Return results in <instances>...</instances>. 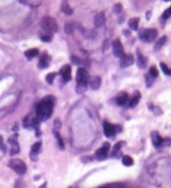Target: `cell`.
<instances>
[{"instance_id": "obj_1", "label": "cell", "mask_w": 171, "mask_h": 188, "mask_svg": "<svg viewBox=\"0 0 171 188\" xmlns=\"http://www.w3.org/2000/svg\"><path fill=\"white\" fill-rule=\"evenodd\" d=\"M54 101L52 98L46 97L38 104L37 107V117L39 120L46 121L50 118L53 112Z\"/></svg>"}, {"instance_id": "obj_2", "label": "cell", "mask_w": 171, "mask_h": 188, "mask_svg": "<svg viewBox=\"0 0 171 188\" xmlns=\"http://www.w3.org/2000/svg\"><path fill=\"white\" fill-rule=\"evenodd\" d=\"M40 27L44 30L49 34L56 33L58 29V25L53 18L51 17H44L40 21Z\"/></svg>"}, {"instance_id": "obj_3", "label": "cell", "mask_w": 171, "mask_h": 188, "mask_svg": "<svg viewBox=\"0 0 171 188\" xmlns=\"http://www.w3.org/2000/svg\"><path fill=\"white\" fill-rule=\"evenodd\" d=\"M8 166L19 175H23L27 172L26 164L20 159H10L8 162Z\"/></svg>"}, {"instance_id": "obj_4", "label": "cell", "mask_w": 171, "mask_h": 188, "mask_svg": "<svg viewBox=\"0 0 171 188\" xmlns=\"http://www.w3.org/2000/svg\"><path fill=\"white\" fill-rule=\"evenodd\" d=\"M157 31L155 29H143L140 33V38L141 40L145 42H153L157 37Z\"/></svg>"}, {"instance_id": "obj_5", "label": "cell", "mask_w": 171, "mask_h": 188, "mask_svg": "<svg viewBox=\"0 0 171 188\" xmlns=\"http://www.w3.org/2000/svg\"><path fill=\"white\" fill-rule=\"evenodd\" d=\"M122 128L119 125H112L108 122L104 123V133L106 138H112L117 132H121Z\"/></svg>"}, {"instance_id": "obj_6", "label": "cell", "mask_w": 171, "mask_h": 188, "mask_svg": "<svg viewBox=\"0 0 171 188\" xmlns=\"http://www.w3.org/2000/svg\"><path fill=\"white\" fill-rule=\"evenodd\" d=\"M110 148V144L109 143H104L101 148L96 151V157L99 160H104L107 157V153Z\"/></svg>"}, {"instance_id": "obj_7", "label": "cell", "mask_w": 171, "mask_h": 188, "mask_svg": "<svg viewBox=\"0 0 171 188\" xmlns=\"http://www.w3.org/2000/svg\"><path fill=\"white\" fill-rule=\"evenodd\" d=\"M76 82L77 83H87L89 82L90 76L88 72L85 68H79L76 73Z\"/></svg>"}, {"instance_id": "obj_8", "label": "cell", "mask_w": 171, "mask_h": 188, "mask_svg": "<svg viewBox=\"0 0 171 188\" xmlns=\"http://www.w3.org/2000/svg\"><path fill=\"white\" fill-rule=\"evenodd\" d=\"M112 48H113V54L115 55V57L121 58V57L125 55L124 50H123V46L121 44V40L119 39L115 40V41L113 42Z\"/></svg>"}, {"instance_id": "obj_9", "label": "cell", "mask_w": 171, "mask_h": 188, "mask_svg": "<svg viewBox=\"0 0 171 188\" xmlns=\"http://www.w3.org/2000/svg\"><path fill=\"white\" fill-rule=\"evenodd\" d=\"M17 138H18V134L17 135L15 134L8 140L9 144L11 145V148H10V155L11 156L16 155L20 151V148H19V145L18 144V141H17Z\"/></svg>"}, {"instance_id": "obj_10", "label": "cell", "mask_w": 171, "mask_h": 188, "mask_svg": "<svg viewBox=\"0 0 171 188\" xmlns=\"http://www.w3.org/2000/svg\"><path fill=\"white\" fill-rule=\"evenodd\" d=\"M134 62V56L132 54H127L124 55L121 58L120 61V65L121 68H127L131 66Z\"/></svg>"}, {"instance_id": "obj_11", "label": "cell", "mask_w": 171, "mask_h": 188, "mask_svg": "<svg viewBox=\"0 0 171 188\" xmlns=\"http://www.w3.org/2000/svg\"><path fill=\"white\" fill-rule=\"evenodd\" d=\"M60 74L65 82H68L71 79V68L69 65H65L60 70Z\"/></svg>"}, {"instance_id": "obj_12", "label": "cell", "mask_w": 171, "mask_h": 188, "mask_svg": "<svg viewBox=\"0 0 171 188\" xmlns=\"http://www.w3.org/2000/svg\"><path fill=\"white\" fill-rule=\"evenodd\" d=\"M151 140H152V144L155 147H160L162 146V142H163V138L159 135V132L157 131H153L151 134Z\"/></svg>"}, {"instance_id": "obj_13", "label": "cell", "mask_w": 171, "mask_h": 188, "mask_svg": "<svg viewBox=\"0 0 171 188\" xmlns=\"http://www.w3.org/2000/svg\"><path fill=\"white\" fill-rule=\"evenodd\" d=\"M40 147H41V142H37L33 144L30 152V158L33 161H36L38 159V154L39 152Z\"/></svg>"}, {"instance_id": "obj_14", "label": "cell", "mask_w": 171, "mask_h": 188, "mask_svg": "<svg viewBox=\"0 0 171 188\" xmlns=\"http://www.w3.org/2000/svg\"><path fill=\"white\" fill-rule=\"evenodd\" d=\"M106 18L104 13H99L94 18V24L96 27H101L104 24Z\"/></svg>"}, {"instance_id": "obj_15", "label": "cell", "mask_w": 171, "mask_h": 188, "mask_svg": "<svg viewBox=\"0 0 171 188\" xmlns=\"http://www.w3.org/2000/svg\"><path fill=\"white\" fill-rule=\"evenodd\" d=\"M101 80L99 76H94L89 80V84L93 90H98L101 86Z\"/></svg>"}, {"instance_id": "obj_16", "label": "cell", "mask_w": 171, "mask_h": 188, "mask_svg": "<svg viewBox=\"0 0 171 188\" xmlns=\"http://www.w3.org/2000/svg\"><path fill=\"white\" fill-rule=\"evenodd\" d=\"M128 100H129V96H128V94L125 93V92H122V93H121L117 96L116 99V102L118 105L123 106L125 105V104L127 103Z\"/></svg>"}, {"instance_id": "obj_17", "label": "cell", "mask_w": 171, "mask_h": 188, "mask_svg": "<svg viewBox=\"0 0 171 188\" xmlns=\"http://www.w3.org/2000/svg\"><path fill=\"white\" fill-rule=\"evenodd\" d=\"M141 95L140 93V92L139 91H135L133 94V96H132V98L131 99V100L129 101V105L130 107L133 108L134 107L137 105V104L139 103V102H140Z\"/></svg>"}, {"instance_id": "obj_18", "label": "cell", "mask_w": 171, "mask_h": 188, "mask_svg": "<svg viewBox=\"0 0 171 188\" xmlns=\"http://www.w3.org/2000/svg\"><path fill=\"white\" fill-rule=\"evenodd\" d=\"M49 61H50V57H49L48 55L46 54L43 55L40 59L39 63H38V66H39L40 68H46L47 66L49 65Z\"/></svg>"}, {"instance_id": "obj_19", "label": "cell", "mask_w": 171, "mask_h": 188, "mask_svg": "<svg viewBox=\"0 0 171 188\" xmlns=\"http://www.w3.org/2000/svg\"><path fill=\"white\" fill-rule=\"evenodd\" d=\"M139 22H140V18L135 17V18H130L129 20V22H128V24H129V27L130 29L134 31H136L138 29Z\"/></svg>"}, {"instance_id": "obj_20", "label": "cell", "mask_w": 171, "mask_h": 188, "mask_svg": "<svg viewBox=\"0 0 171 188\" xmlns=\"http://www.w3.org/2000/svg\"><path fill=\"white\" fill-rule=\"evenodd\" d=\"M147 64V58L145 57L140 52H137V65L140 68H145Z\"/></svg>"}, {"instance_id": "obj_21", "label": "cell", "mask_w": 171, "mask_h": 188, "mask_svg": "<svg viewBox=\"0 0 171 188\" xmlns=\"http://www.w3.org/2000/svg\"><path fill=\"white\" fill-rule=\"evenodd\" d=\"M121 146H122V142H119V143H117V144L113 146L112 157H117V158L121 157Z\"/></svg>"}, {"instance_id": "obj_22", "label": "cell", "mask_w": 171, "mask_h": 188, "mask_svg": "<svg viewBox=\"0 0 171 188\" xmlns=\"http://www.w3.org/2000/svg\"><path fill=\"white\" fill-rule=\"evenodd\" d=\"M38 54H39V52H38L37 49H31V50H28L24 53L25 56H26L27 58H28L29 60H31L33 59V57L38 56Z\"/></svg>"}, {"instance_id": "obj_23", "label": "cell", "mask_w": 171, "mask_h": 188, "mask_svg": "<svg viewBox=\"0 0 171 188\" xmlns=\"http://www.w3.org/2000/svg\"><path fill=\"white\" fill-rule=\"evenodd\" d=\"M122 163H123V165L127 166V167H129V166L133 165L134 160L130 156L125 155L122 158Z\"/></svg>"}, {"instance_id": "obj_24", "label": "cell", "mask_w": 171, "mask_h": 188, "mask_svg": "<svg viewBox=\"0 0 171 188\" xmlns=\"http://www.w3.org/2000/svg\"><path fill=\"white\" fill-rule=\"evenodd\" d=\"M76 90L78 93H85L87 90V83H77Z\"/></svg>"}, {"instance_id": "obj_25", "label": "cell", "mask_w": 171, "mask_h": 188, "mask_svg": "<svg viewBox=\"0 0 171 188\" xmlns=\"http://www.w3.org/2000/svg\"><path fill=\"white\" fill-rule=\"evenodd\" d=\"M166 41H167V37H166V36H163V37H162L159 40H158L157 43H156V44L154 46L155 50H160V49H161L162 47L163 46L164 44H165Z\"/></svg>"}, {"instance_id": "obj_26", "label": "cell", "mask_w": 171, "mask_h": 188, "mask_svg": "<svg viewBox=\"0 0 171 188\" xmlns=\"http://www.w3.org/2000/svg\"><path fill=\"white\" fill-rule=\"evenodd\" d=\"M53 133H54L55 138H57V143H58V146L60 147V149H64V144H63V139H62L60 134L58 131H57V130L55 129V130H54V131H53Z\"/></svg>"}, {"instance_id": "obj_27", "label": "cell", "mask_w": 171, "mask_h": 188, "mask_svg": "<svg viewBox=\"0 0 171 188\" xmlns=\"http://www.w3.org/2000/svg\"><path fill=\"white\" fill-rule=\"evenodd\" d=\"M62 11H63L64 13L67 15H71L73 13V10L67 3L63 4V6H62Z\"/></svg>"}, {"instance_id": "obj_28", "label": "cell", "mask_w": 171, "mask_h": 188, "mask_svg": "<svg viewBox=\"0 0 171 188\" xmlns=\"http://www.w3.org/2000/svg\"><path fill=\"white\" fill-rule=\"evenodd\" d=\"M145 83H146V86L148 87H150L151 85H153V82H154V77H153L152 76L150 75L149 74H147L145 76Z\"/></svg>"}, {"instance_id": "obj_29", "label": "cell", "mask_w": 171, "mask_h": 188, "mask_svg": "<svg viewBox=\"0 0 171 188\" xmlns=\"http://www.w3.org/2000/svg\"><path fill=\"white\" fill-rule=\"evenodd\" d=\"M56 75H57L56 73H49L46 76V81L49 83V84L50 85L52 84Z\"/></svg>"}, {"instance_id": "obj_30", "label": "cell", "mask_w": 171, "mask_h": 188, "mask_svg": "<svg viewBox=\"0 0 171 188\" xmlns=\"http://www.w3.org/2000/svg\"><path fill=\"white\" fill-rule=\"evenodd\" d=\"M160 66H161L162 71L164 72V74H166V75H171V70L169 69L168 65H167L166 64L161 63H160Z\"/></svg>"}, {"instance_id": "obj_31", "label": "cell", "mask_w": 171, "mask_h": 188, "mask_svg": "<svg viewBox=\"0 0 171 188\" xmlns=\"http://www.w3.org/2000/svg\"><path fill=\"white\" fill-rule=\"evenodd\" d=\"M149 74L155 78L159 75V71H158L157 68L154 67V66H152V67L150 68V70H149Z\"/></svg>"}, {"instance_id": "obj_32", "label": "cell", "mask_w": 171, "mask_h": 188, "mask_svg": "<svg viewBox=\"0 0 171 188\" xmlns=\"http://www.w3.org/2000/svg\"><path fill=\"white\" fill-rule=\"evenodd\" d=\"M171 16V7H170L168 9H167L162 14V19L164 20H167V19L170 18Z\"/></svg>"}, {"instance_id": "obj_33", "label": "cell", "mask_w": 171, "mask_h": 188, "mask_svg": "<svg viewBox=\"0 0 171 188\" xmlns=\"http://www.w3.org/2000/svg\"><path fill=\"white\" fill-rule=\"evenodd\" d=\"M162 146L163 147L171 146V138H167L165 139H163V142H162Z\"/></svg>"}, {"instance_id": "obj_34", "label": "cell", "mask_w": 171, "mask_h": 188, "mask_svg": "<svg viewBox=\"0 0 171 188\" xmlns=\"http://www.w3.org/2000/svg\"><path fill=\"white\" fill-rule=\"evenodd\" d=\"M70 60H71L72 63L74 64H75V65H80V64L82 63L81 60L76 56H74V55L71 56V57H70Z\"/></svg>"}, {"instance_id": "obj_35", "label": "cell", "mask_w": 171, "mask_h": 188, "mask_svg": "<svg viewBox=\"0 0 171 188\" xmlns=\"http://www.w3.org/2000/svg\"><path fill=\"white\" fill-rule=\"evenodd\" d=\"M122 9H123V8H122V5H121V4H116L114 6V8H113V10H114V12L116 14H118L120 13L122 11Z\"/></svg>"}, {"instance_id": "obj_36", "label": "cell", "mask_w": 171, "mask_h": 188, "mask_svg": "<svg viewBox=\"0 0 171 188\" xmlns=\"http://www.w3.org/2000/svg\"><path fill=\"white\" fill-rule=\"evenodd\" d=\"M65 33L68 34V35L71 34L73 33V28L71 25L69 24H67L65 27Z\"/></svg>"}, {"instance_id": "obj_37", "label": "cell", "mask_w": 171, "mask_h": 188, "mask_svg": "<svg viewBox=\"0 0 171 188\" xmlns=\"http://www.w3.org/2000/svg\"><path fill=\"white\" fill-rule=\"evenodd\" d=\"M40 39H41L44 42H50L51 40H52V37H51L50 35H45L41 36V38H40Z\"/></svg>"}, {"instance_id": "obj_38", "label": "cell", "mask_w": 171, "mask_h": 188, "mask_svg": "<svg viewBox=\"0 0 171 188\" xmlns=\"http://www.w3.org/2000/svg\"><path fill=\"white\" fill-rule=\"evenodd\" d=\"M54 127L56 129H59L61 128V122L58 119H57V120L54 121Z\"/></svg>"}, {"instance_id": "obj_39", "label": "cell", "mask_w": 171, "mask_h": 188, "mask_svg": "<svg viewBox=\"0 0 171 188\" xmlns=\"http://www.w3.org/2000/svg\"><path fill=\"white\" fill-rule=\"evenodd\" d=\"M0 149H2L3 151H6L5 146L3 145V138L1 135H0Z\"/></svg>"}, {"instance_id": "obj_40", "label": "cell", "mask_w": 171, "mask_h": 188, "mask_svg": "<svg viewBox=\"0 0 171 188\" xmlns=\"http://www.w3.org/2000/svg\"><path fill=\"white\" fill-rule=\"evenodd\" d=\"M151 17V10H149V11H148L146 13V19L148 21L150 20Z\"/></svg>"}, {"instance_id": "obj_41", "label": "cell", "mask_w": 171, "mask_h": 188, "mask_svg": "<svg viewBox=\"0 0 171 188\" xmlns=\"http://www.w3.org/2000/svg\"><path fill=\"white\" fill-rule=\"evenodd\" d=\"M46 185H47V183L44 182L41 186H40L39 188H46Z\"/></svg>"}, {"instance_id": "obj_42", "label": "cell", "mask_w": 171, "mask_h": 188, "mask_svg": "<svg viewBox=\"0 0 171 188\" xmlns=\"http://www.w3.org/2000/svg\"><path fill=\"white\" fill-rule=\"evenodd\" d=\"M164 1H165V2H170V1H171V0H164Z\"/></svg>"}, {"instance_id": "obj_43", "label": "cell", "mask_w": 171, "mask_h": 188, "mask_svg": "<svg viewBox=\"0 0 171 188\" xmlns=\"http://www.w3.org/2000/svg\"><path fill=\"white\" fill-rule=\"evenodd\" d=\"M69 188H72V187H69Z\"/></svg>"}]
</instances>
